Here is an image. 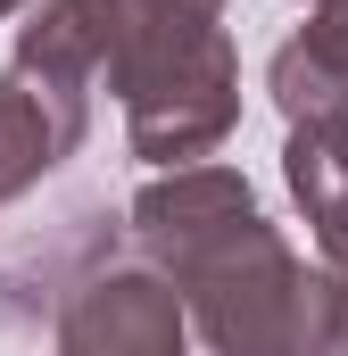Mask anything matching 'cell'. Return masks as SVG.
<instances>
[{
  "label": "cell",
  "instance_id": "8",
  "mask_svg": "<svg viewBox=\"0 0 348 356\" xmlns=\"http://www.w3.org/2000/svg\"><path fill=\"white\" fill-rule=\"evenodd\" d=\"M324 266H332V282H340V307H348V249H332Z\"/></svg>",
  "mask_w": 348,
  "mask_h": 356
},
{
  "label": "cell",
  "instance_id": "6",
  "mask_svg": "<svg viewBox=\"0 0 348 356\" xmlns=\"http://www.w3.org/2000/svg\"><path fill=\"white\" fill-rule=\"evenodd\" d=\"M265 91L282 124H340L348 116V17L307 8V25L265 58Z\"/></svg>",
  "mask_w": 348,
  "mask_h": 356
},
{
  "label": "cell",
  "instance_id": "9",
  "mask_svg": "<svg viewBox=\"0 0 348 356\" xmlns=\"http://www.w3.org/2000/svg\"><path fill=\"white\" fill-rule=\"evenodd\" d=\"M299 8H332V17H348V0H299Z\"/></svg>",
  "mask_w": 348,
  "mask_h": 356
},
{
  "label": "cell",
  "instance_id": "11",
  "mask_svg": "<svg viewBox=\"0 0 348 356\" xmlns=\"http://www.w3.org/2000/svg\"><path fill=\"white\" fill-rule=\"evenodd\" d=\"M340 124H348V116H340Z\"/></svg>",
  "mask_w": 348,
  "mask_h": 356
},
{
  "label": "cell",
  "instance_id": "10",
  "mask_svg": "<svg viewBox=\"0 0 348 356\" xmlns=\"http://www.w3.org/2000/svg\"><path fill=\"white\" fill-rule=\"evenodd\" d=\"M25 8H33V0H0V17H25Z\"/></svg>",
  "mask_w": 348,
  "mask_h": 356
},
{
  "label": "cell",
  "instance_id": "4",
  "mask_svg": "<svg viewBox=\"0 0 348 356\" xmlns=\"http://www.w3.org/2000/svg\"><path fill=\"white\" fill-rule=\"evenodd\" d=\"M91 83L84 67H58V58H33V50H8L0 67V207L42 191V175H58L91 133Z\"/></svg>",
  "mask_w": 348,
  "mask_h": 356
},
{
  "label": "cell",
  "instance_id": "7",
  "mask_svg": "<svg viewBox=\"0 0 348 356\" xmlns=\"http://www.w3.org/2000/svg\"><path fill=\"white\" fill-rule=\"evenodd\" d=\"M282 182L315 232V249H348V124H290L282 141Z\"/></svg>",
  "mask_w": 348,
  "mask_h": 356
},
{
  "label": "cell",
  "instance_id": "5",
  "mask_svg": "<svg viewBox=\"0 0 348 356\" xmlns=\"http://www.w3.org/2000/svg\"><path fill=\"white\" fill-rule=\"evenodd\" d=\"M125 241H133V224L108 216L100 199H84V207H67L50 232L0 249V323H8V332H50L58 307H67V290H75L100 257H116Z\"/></svg>",
  "mask_w": 348,
  "mask_h": 356
},
{
  "label": "cell",
  "instance_id": "1",
  "mask_svg": "<svg viewBox=\"0 0 348 356\" xmlns=\"http://www.w3.org/2000/svg\"><path fill=\"white\" fill-rule=\"evenodd\" d=\"M125 224L133 249L182 282L191 332L216 356H348V307L332 266L307 273L241 166H158L133 191Z\"/></svg>",
  "mask_w": 348,
  "mask_h": 356
},
{
  "label": "cell",
  "instance_id": "2",
  "mask_svg": "<svg viewBox=\"0 0 348 356\" xmlns=\"http://www.w3.org/2000/svg\"><path fill=\"white\" fill-rule=\"evenodd\" d=\"M100 17L125 149L141 166L216 158L241 124V50L224 33V0H100Z\"/></svg>",
  "mask_w": 348,
  "mask_h": 356
},
{
  "label": "cell",
  "instance_id": "3",
  "mask_svg": "<svg viewBox=\"0 0 348 356\" xmlns=\"http://www.w3.org/2000/svg\"><path fill=\"white\" fill-rule=\"evenodd\" d=\"M50 340L67 356H174L191 340V298H182V282L158 257H141L125 241L116 257H100L67 290Z\"/></svg>",
  "mask_w": 348,
  "mask_h": 356
}]
</instances>
